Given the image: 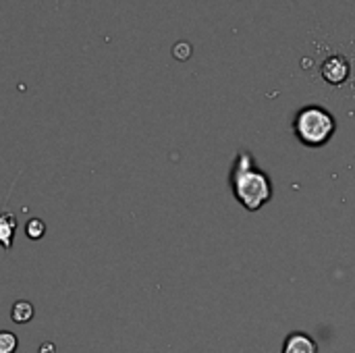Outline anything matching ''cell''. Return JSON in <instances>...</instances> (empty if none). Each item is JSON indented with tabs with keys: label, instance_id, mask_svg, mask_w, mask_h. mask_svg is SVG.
<instances>
[{
	"label": "cell",
	"instance_id": "obj_1",
	"mask_svg": "<svg viewBox=\"0 0 355 353\" xmlns=\"http://www.w3.org/2000/svg\"><path fill=\"white\" fill-rule=\"evenodd\" d=\"M231 189L235 200L250 212H258L272 198L270 177L254 162V156L241 150L231 169Z\"/></svg>",
	"mask_w": 355,
	"mask_h": 353
},
{
	"label": "cell",
	"instance_id": "obj_2",
	"mask_svg": "<svg viewBox=\"0 0 355 353\" xmlns=\"http://www.w3.org/2000/svg\"><path fill=\"white\" fill-rule=\"evenodd\" d=\"M335 129H337L335 117L327 108L316 104L304 106L293 119V133L308 148L327 146L335 135Z\"/></svg>",
	"mask_w": 355,
	"mask_h": 353
},
{
	"label": "cell",
	"instance_id": "obj_3",
	"mask_svg": "<svg viewBox=\"0 0 355 353\" xmlns=\"http://www.w3.org/2000/svg\"><path fill=\"white\" fill-rule=\"evenodd\" d=\"M349 73H352V67L345 56H331L322 64V77L333 85H341L349 77Z\"/></svg>",
	"mask_w": 355,
	"mask_h": 353
},
{
	"label": "cell",
	"instance_id": "obj_4",
	"mask_svg": "<svg viewBox=\"0 0 355 353\" xmlns=\"http://www.w3.org/2000/svg\"><path fill=\"white\" fill-rule=\"evenodd\" d=\"M281 353H318V343L308 333H289Z\"/></svg>",
	"mask_w": 355,
	"mask_h": 353
},
{
	"label": "cell",
	"instance_id": "obj_5",
	"mask_svg": "<svg viewBox=\"0 0 355 353\" xmlns=\"http://www.w3.org/2000/svg\"><path fill=\"white\" fill-rule=\"evenodd\" d=\"M15 231H17V218L12 214H8V212H2L0 214V246L4 250L12 248Z\"/></svg>",
	"mask_w": 355,
	"mask_h": 353
},
{
	"label": "cell",
	"instance_id": "obj_6",
	"mask_svg": "<svg viewBox=\"0 0 355 353\" xmlns=\"http://www.w3.org/2000/svg\"><path fill=\"white\" fill-rule=\"evenodd\" d=\"M10 316H12L15 322L25 325V322H29L33 318V306L29 302H17L12 306V310H10Z\"/></svg>",
	"mask_w": 355,
	"mask_h": 353
},
{
	"label": "cell",
	"instance_id": "obj_7",
	"mask_svg": "<svg viewBox=\"0 0 355 353\" xmlns=\"http://www.w3.org/2000/svg\"><path fill=\"white\" fill-rule=\"evenodd\" d=\"M17 345L19 341L10 331H0V353H15Z\"/></svg>",
	"mask_w": 355,
	"mask_h": 353
},
{
	"label": "cell",
	"instance_id": "obj_8",
	"mask_svg": "<svg viewBox=\"0 0 355 353\" xmlns=\"http://www.w3.org/2000/svg\"><path fill=\"white\" fill-rule=\"evenodd\" d=\"M44 231H46V227H44L42 221L33 218V221L27 223V237H29V239H40V237L44 235Z\"/></svg>",
	"mask_w": 355,
	"mask_h": 353
}]
</instances>
